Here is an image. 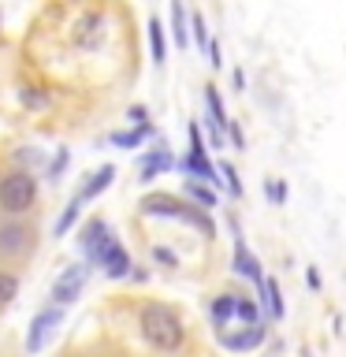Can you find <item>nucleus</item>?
Listing matches in <instances>:
<instances>
[{"instance_id":"obj_1","label":"nucleus","mask_w":346,"mask_h":357,"mask_svg":"<svg viewBox=\"0 0 346 357\" xmlns=\"http://www.w3.org/2000/svg\"><path fill=\"white\" fill-rule=\"evenodd\" d=\"M138 208H142V216H160V220H179V223H190L194 231H201L205 238H216V223L209 220V212H201L194 208L190 201L183 197H175V194H145L138 201Z\"/></svg>"},{"instance_id":"obj_2","label":"nucleus","mask_w":346,"mask_h":357,"mask_svg":"<svg viewBox=\"0 0 346 357\" xmlns=\"http://www.w3.org/2000/svg\"><path fill=\"white\" fill-rule=\"evenodd\" d=\"M138 328H142L145 339H149L156 350H164V354H172V350H179V346L186 342L183 320H179L167 305H160V301H149V305H142V312H138Z\"/></svg>"},{"instance_id":"obj_3","label":"nucleus","mask_w":346,"mask_h":357,"mask_svg":"<svg viewBox=\"0 0 346 357\" xmlns=\"http://www.w3.org/2000/svg\"><path fill=\"white\" fill-rule=\"evenodd\" d=\"M33 201H38V178L30 172H11V175L0 178V208H4L8 216L30 212Z\"/></svg>"},{"instance_id":"obj_4","label":"nucleus","mask_w":346,"mask_h":357,"mask_svg":"<svg viewBox=\"0 0 346 357\" xmlns=\"http://www.w3.org/2000/svg\"><path fill=\"white\" fill-rule=\"evenodd\" d=\"M86 283H89V264H86V261H75V264H67L63 272L56 275L52 290H49L52 305H56V309H67V305H75V301L82 298Z\"/></svg>"},{"instance_id":"obj_5","label":"nucleus","mask_w":346,"mask_h":357,"mask_svg":"<svg viewBox=\"0 0 346 357\" xmlns=\"http://www.w3.org/2000/svg\"><path fill=\"white\" fill-rule=\"evenodd\" d=\"M60 328H63V309H56V305L38 309L30 320V328H27V354H41L45 346L56 339Z\"/></svg>"},{"instance_id":"obj_6","label":"nucleus","mask_w":346,"mask_h":357,"mask_svg":"<svg viewBox=\"0 0 346 357\" xmlns=\"http://www.w3.org/2000/svg\"><path fill=\"white\" fill-rule=\"evenodd\" d=\"M231 234H234V257H231V268H234V275H242V279H250V283L261 290L264 283V272H261V261H257V253L246 245L242 238V227H239V220L231 216Z\"/></svg>"},{"instance_id":"obj_7","label":"nucleus","mask_w":346,"mask_h":357,"mask_svg":"<svg viewBox=\"0 0 346 357\" xmlns=\"http://www.w3.org/2000/svg\"><path fill=\"white\" fill-rule=\"evenodd\" d=\"M108 242H112V227H108L105 216H89L82 223V231H78V250L86 253V264L89 268L97 264V257H100V250H105Z\"/></svg>"},{"instance_id":"obj_8","label":"nucleus","mask_w":346,"mask_h":357,"mask_svg":"<svg viewBox=\"0 0 346 357\" xmlns=\"http://www.w3.org/2000/svg\"><path fill=\"white\" fill-rule=\"evenodd\" d=\"M93 268H100L108 279H127L130 272H134V261H130V253H127V245H123L116 234H112V242L100 250V257H97V264Z\"/></svg>"},{"instance_id":"obj_9","label":"nucleus","mask_w":346,"mask_h":357,"mask_svg":"<svg viewBox=\"0 0 346 357\" xmlns=\"http://www.w3.org/2000/svg\"><path fill=\"white\" fill-rule=\"evenodd\" d=\"M216 339H220L223 350H231V354H250L268 339V324L261 320V324H253V328H231V331H220Z\"/></svg>"},{"instance_id":"obj_10","label":"nucleus","mask_w":346,"mask_h":357,"mask_svg":"<svg viewBox=\"0 0 346 357\" xmlns=\"http://www.w3.org/2000/svg\"><path fill=\"white\" fill-rule=\"evenodd\" d=\"M112 183H116V164H100V167H93V172L82 178V183H78L75 201H78V205H89V201H97Z\"/></svg>"},{"instance_id":"obj_11","label":"nucleus","mask_w":346,"mask_h":357,"mask_svg":"<svg viewBox=\"0 0 346 357\" xmlns=\"http://www.w3.org/2000/svg\"><path fill=\"white\" fill-rule=\"evenodd\" d=\"M172 167H175V156H172V149H167V145L160 142L156 149H149V153L142 156V164H138V183L149 186V183H156L160 175L172 172Z\"/></svg>"},{"instance_id":"obj_12","label":"nucleus","mask_w":346,"mask_h":357,"mask_svg":"<svg viewBox=\"0 0 346 357\" xmlns=\"http://www.w3.org/2000/svg\"><path fill=\"white\" fill-rule=\"evenodd\" d=\"M100 38H105V15H100V11H86V15L78 19L75 45H78V49H97Z\"/></svg>"},{"instance_id":"obj_13","label":"nucleus","mask_w":346,"mask_h":357,"mask_svg":"<svg viewBox=\"0 0 346 357\" xmlns=\"http://www.w3.org/2000/svg\"><path fill=\"white\" fill-rule=\"evenodd\" d=\"M145 38H149L153 67H164L167 63V26L160 22V15H149V22H145Z\"/></svg>"},{"instance_id":"obj_14","label":"nucleus","mask_w":346,"mask_h":357,"mask_svg":"<svg viewBox=\"0 0 346 357\" xmlns=\"http://www.w3.org/2000/svg\"><path fill=\"white\" fill-rule=\"evenodd\" d=\"M261 305H264V312L272 320H283L287 317V301H283V290H279V279L276 275H264V283H261Z\"/></svg>"},{"instance_id":"obj_15","label":"nucleus","mask_w":346,"mask_h":357,"mask_svg":"<svg viewBox=\"0 0 346 357\" xmlns=\"http://www.w3.org/2000/svg\"><path fill=\"white\" fill-rule=\"evenodd\" d=\"M27 238H30V231L22 227V223H4L0 227V253H22L27 250Z\"/></svg>"},{"instance_id":"obj_16","label":"nucleus","mask_w":346,"mask_h":357,"mask_svg":"<svg viewBox=\"0 0 346 357\" xmlns=\"http://www.w3.org/2000/svg\"><path fill=\"white\" fill-rule=\"evenodd\" d=\"M167 19H172V41H175V49H190V19H186V8L183 4H172L167 8Z\"/></svg>"},{"instance_id":"obj_17","label":"nucleus","mask_w":346,"mask_h":357,"mask_svg":"<svg viewBox=\"0 0 346 357\" xmlns=\"http://www.w3.org/2000/svg\"><path fill=\"white\" fill-rule=\"evenodd\" d=\"M186 197H190V205L194 208H201V212H212L220 205V194L212 186H205V183H190L186 178Z\"/></svg>"},{"instance_id":"obj_18","label":"nucleus","mask_w":346,"mask_h":357,"mask_svg":"<svg viewBox=\"0 0 346 357\" xmlns=\"http://www.w3.org/2000/svg\"><path fill=\"white\" fill-rule=\"evenodd\" d=\"M153 127H130V130H116V134H112V145H119V149H138V145L145 142V138H153Z\"/></svg>"},{"instance_id":"obj_19","label":"nucleus","mask_w":346,"mask_h":357,"mask_svg":"<svg viewBox=\"0 0 346 357\" xmlns=\"http://www.w3.org/2000/svg\"><path fill=\"white\" fill-rule=\"evenodd\" d=\"M78 216H82V205L71 197V201H67V208L60 212V220L52 223V238H67V234H71V227L78 223Z\"/></svg>"},{"instance_id":"obj_20","label":"nucleus","mask_w":346,"mask_h":357,"mask_svg":"<svg viewBox=\"0 0 346 357\" xmlns=\"http://www.w3.org/2000/svg\"><path fill=\"white\" fill-rule=\"evenodd\" d=\"M216 172H220V186L227 190L234 201H239L246 190H242V178H239V172H234V164H231V160H220V164H216Z\"/></svg>"},{"instance_id":"obj_21","label":"nucleus","mask_w":346,"mask_h":357,"mask_svg":"<svg viewBox=\"0 0 346 357\" xmlns=\"http://www.w3.org/2000/svg\"><path fill=\"white\" fill-rule=\"evenodd\" d=\"M190 33H194V45L201 52L209 49V41H212V33H209V22H205V15H201V11H190Z\"/></svg>"},{"instance_id":"obj_22","label":"nucleus","mask_w":346,"mask_h":357,"mask_svg":"<svg viewBox=\"0 0 346 357\" xmlns=\"http://www.w3.org/2000/svg\"><path fill=\"white\" fill-rule=\"evenodd\" d=\"M186 142H190V149H186V153H194V156H205V153H209L205 134H201V123H197V119H190V123H186Z\"/></svg>"},{"instance_id":"obj_23","label":"nucleus","mask_w":346,"mask_h":357,"mask_svg":"<svg viewBox=\"0 0 346 357\" xmlns=\"http://www.w3.org/2000/svg\"><path fill=\"white\" fill-rule=\"evenodd\" d=\"M15 294H19V275L15 272H0V309L11 305Z\"/></svg>"},{"instance_id":"obj_24","label":"nucleus","mask_w":346,"mask_h":357,"mask_svg":"<svg viewBox=\"0 0 346 357\" xmlns=\"http://www.w3.org/2000/svg\"><path fill=\"white\" fill-rule=\"evenodd\" d=\"M19 100L27 108H33V112H45L49 108V93H41V89H33V86H22L19 89Z\"/></svg>"},{"instance_id":"obj_25","label":"nucleus","mask_w":346,"mask_h":357,"mask_svg":"<svg viewBox=\"0 0 346 357\" xmlns=\"http://www.w3.org/2000/svg\"><path fill=\"white\" fill-rule=\"evenodd\" d=\"M67 160H71V153H67V149H56V156H52V164L45 167V178H49V183H60V175H63V167H67Z\"/></svg>"},{"instance_id":"obj_26","label":"nucleus","mask_w":346,"mask_h":357,"mask_svg":"<svg viewBox=\"0 0 346 357\" xmlns=\"http://www.w3.org/2000/svg\"><path fill=\"white\" fill-rule=\"evenodd\" d=\"M264 197L272 201V205H283V201H287V186L279 183V178H264Z\"/></svg>"},{"instance_id":"obj_27","label":"nucleus","mask_w":346,"mask_h":357,"mask_svg":"<svg viewBox=\"0 0 346 357\" xmlns=\"http://www.w3.org/2000/svg\"><path fill=\"white\" fill-rule=\"evenodd\" d=\"M153 264L179 268V253H175V250H167V245H153Z\"/></svg>"},{"instance_id":"obj_28","label":"nucleus","mask_w":346,"mask_h":357,"mask_svg":"<svg viewBox=\"0 0 346 357\" xmlns=\"http://www.w3.org/2000/svg\"><path fill=\"white\" fill-rule=\"evenodd\" d=\"M127 119H130V127H153V123H149V108H145V105H130Z\"/></svg>"},{"instance_id":"obj_29","label":"nucleus","mask_w":346,"mask_h":357,"mask_svg":"<svg viewBox=\"0 0 346 357\" xmlns=\"http://www.w3.org/2000/svg\"><path fill=\"white\" fill-rule=\"evenodd\" d=\"M223 134H227V138H231V145H234V149H246V134H242V127H239V123H227V130H223Z\"/></svg>"},{"instance_id":"obj_30","label":"nucleus","mask_w":346,"mask_h":357,"mask_svg":"<svg viewBox=\"0 0 346 357\" xmlns=\"http://www.w3.org/2000/svg\"><path fill=\"white\" fill-rule=\"evenodd\" d=\"M205 52H209V67H216V71H220V67H223V49H220V41H216V38L209 41V49H205Z\"/></svg>"},{"instance_id":"obj_31","label":"nucleus","mask_w":346,"mask_h":357,"mask_svg":"<svg viewBox=\"0 0 346 357\" xmlns=\"http://www.w3.org/2000/svg\"><path fill=\"white\" fill-rule=\"evenodd\" d=\"M231 86H234V93H242V89H246V75L239 71V67L231 71Z\"/></svg>"},{"instance_id":"obj_32","label":"nucleus","mask_w":346,"mask_h":357,"mask_svg":"<svg viewBox=\"0 0 346 357\" xmlns=\"http://www.w3.org/2000/svg\"><path fill=\"white\" fill-rule=\"evenodd\" d=\"M306 283H309V290H320V272L317 268H306Z\"/></svg>"}]
</instances>
